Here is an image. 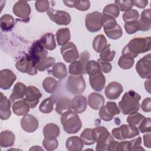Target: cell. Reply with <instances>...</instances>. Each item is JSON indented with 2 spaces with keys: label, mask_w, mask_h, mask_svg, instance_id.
<instances>
[{
  "label": "cell",
  "mask_w": 151,
  "mask_h": 151,
  "mask_svg": "<svg viewBox=\"0 0 151 151\" xmlns=\"http://www.w3.org/2000/svg\"><path fill=\"white\" fill-rule=\"evenodd\" d=\"M151 38L138 37L131 40L122 50V55H127L133 58H136L139 54L149 51L150 47Z\"/></svg>",
  "instance_id": "1"
},
{
  "label": "cell",
  "mask_w": 151,
  "mask_h": 151,
  "mask_svg": "<svg viewBox=\"0 0 151 151\" xmlns=\"http://www.w3.org/2000/svg\"><path fill=\"white\" fill-rule=\"evenodd\" d=\"M140 94L133 90L126 92L118 104L120 111L124 115L138 111L140 109Z\"/></svg>",
  "instance_id": "2"
},
{
  "label": "cell",
  "mask_w": 151,
  "mask_h": 151,
  "mask_svg": "<svg viewBox=\"0 0 151 151\" xmlns=\"http://www.w3.org/2000/svg\"><path fill=\"white\" fill-rule=\"evenodd\" d=\"M96 142V150L97 151L110 150V148L114 142L113 136L104 126H97L93 129Z\"/></svg>",
  "instance_id": "3"
},
{
  "label": "cell",
  "mask_w": 151,
  "mask_h": 151,
  "mask_svg": "<svg viewBox=\"0 0 151 151\" xmlns=\"http://www.w3.org/2000/svg\"><path fill=\"white\" fill-rule=\"evenodd\" d=\"M60 121L64 131L68 134L78 132L82 126V123L78 115L71 110L62 114Z\"/></svg>",
  "instance_id": "4"
},
{
  "label": "cell",
  "mask_w": 151,
  "mask_h": 151,
  "mask_svg": "<svg viewBox=\"0 0 151 151\" xmlns=\"http://www.w3.org/2000/svg\"><path fill=\"white\" fill-rule=\"evenodd\" d=\"M111 134L116 139L123 140L131 139L139 134V130L136 126L132 124H122L119 127L112 129Z\"/></svg>",
  "instance_id": "5"
},
{
  "label": "cell",
  "mask_w": 151,
  "mask_h": 151,
  "mask_svg": "<svg viewBox=\"0 0 151 151\" xmlns=\"http://www.w3.org/2000/svg\"><path fill=\"white\" fill-rule=\"evenodd\" d=\"M68 91L74 94L83 93L86 88V83L83 76L80 75H72L68 77L67 81Z\"/></svg>",
  "instance_id": "6"
},
{
  "label": "cell",
  "mask_w": 151,
  "mask_h": 151,
  "mask_svg": "<svg viewBox=\"0 0 151 151\" xmlns=\"http://www.w3.org/2000/svg\"><path fill=\"white\" fill-rule=\"evenodd\" d=\"M17 69L21 73L34 76L37 73V64L30 58L28 54L22 56L16 63Z\"/></svg>",
  "instance_id": "7"
},
{
  "label": "cell",
  "mask_w": 151,
  "mask_h": 151,
  "mask_svg": "<svg viewBox=\"0 0 151 151\" xmlns=\"http://www.w3.org/2000/svg\"><path fill=\"white\" fill-rule=\"evenodd\" d=\"M103 14L99 11H94L88 14L85 19L86 27L91 32H95L101 29L102 27Z\"/></svg>",
  "instance_id": "8"
},
{
  "label": "cell",
  "mask_w": 151,
  "mask_h": 151,
  "mask_svg": "<svg viewBox=\"0 0 151 151\" xmlns=\"http://www.w3.org/2000/svg\"><path fill=\"white\" fill-rule=\"evenodd\" d=\"M151 55L146 54L140 58L136 65V70L140 77L142 78H150Z\"/></svg>",
  "instance_id": "9"
},
{
  "label": "cell",
  "mask_w": 151,
  "mask_h": 151,
  "mask_svg": "<svg viewBox=\"0 0 151 151\" xmlns=\"http://www.w3.org/2000/svg\"><path fill=\"white\" fill-rule=\"evenodd\" d=\"M120 109L115 102L107 101L106 105L100 109L99 116L101 120L109 122L111 120L115 115L120 114Z\"/></svg>",
  "instance_id": "10"
},
{
  "label": "cell",
  "mask_w": 151,
  "mask_h": 151,
  "mask_svg": "<svg viewBox=\"0 0 151 151\" xmlns=\"http://www.w3.org/2000/svg\"><path fill=\"white\" fill-rule=\"evenodd\" d=\"M50 19L60 25H68L71 20L70 14L64 11L55 10L53 8H50L47 12Z\"/></svg>",
  "instance_id": "11"
},
{
  "label": "cell",
  "mask_w": 151,
  "mask_h": 151,
  "mask_svg": "<svg viewBox=\"0 0 151 151\" xmlns=\"http://www.w3.org/2000/svg\"><path fill=\"white\" fill-rule=\"evenodd\" d=\"M48 51L42 45L40 40L35 41L31 48L28 54L30 58L37 64L42 60L47 57Z\"/></svg>",
  "instance_id": "12"
},
{
  "label": "cell",
  "mask_w": 151,
  "mask_h": 151,
  "mask_svg": "<svg viewBox=\"0 0 151 151\" xmlns=\"http://www.w3.org/2000/svg\"><path fill=\"white\" fill-rule=\"evenodd\" d=\"M60 52L65 61L71 63L79 58V53L77 47L72 42H68L63 45L60 48Z\"/></svg>",
  "instance_id": "13"
},
{
  "label": "cell",
  "mask_w": 151,
  "mask_h": 151,
  "mask_svg": "<svg viewBox=\"0 0 151 151\" xmlns=\"http://www.w3.org/2000/svg\"><path fill=\"white\" fill-rule=\"evenodd\" d=\"M14 14L23 20L29 21L31 14V8L29 4L25 1H18L13 6Z\"/></svg>",
  "instance_id": "14"
},
{
  "label": "cell",
  "mask_w": 151,
  "mask_h": 151,
  "mask_svg": "<svg viewBox=\"0 0 151 151\" xmlns=\"http://www.w3.org/2000/svg\"><path fill=\"white\" fill-rule=\"evenodd\" d=\"M42 94L40 90L35 86H29L27 88V92L24 100L28 104L30 108H35L39 103Z\"/></svg>",
  "instance_id": "15"
},
{
  "label": "cell",
  "mask_w": 151,
  "mask_h": 151,
  "mask_svg": "<svg viewBox=\"0 0 151 151\" xmlns=\"http://www.w3.org/2000/svg\"><path fill=\"white\" fill-rule=\"evenodd\" d=\"M89 83L93 90L101 91L106 84L105 76L101 71H94L89 75Z\"/></svg>",
  "instance_id": "16"
},
{
  "label": "cell",
  "mask_w": 151,
  "mask_h": 151,
  "mask_svg": "<svg viewBox=\"0 0 151 151\" xmlns=\"http://www.w3.org/2000/svg\"><path fill=\"white\" fill-rule=\"evenodd\" d=\"M17 79V76L9 69H3L0 72V87L6 90L11 88Z\"/></svg>",
  "instance_id": "17"
},
{
  "label": "cell",
  "mask_w": 151,
  "mask_h": 151,
  "mask_svg": "<svg viewBox=\"0 0 151 151\" xmlns=\"http://www.w3.org/2000/svg\"><path fill=\"white\" fill-rule=\"evenodd\" d=\"M38 121L36 117L32 114H26L21 120V126L22 129L28 132L32 133L38 127Z\"/></svg>",
  "instance_id": "18"
},
{
  "label": "cell",
  "mask_w": 151,
  "mask_h": 151,
  "mask_svg": "<svg viewBox=\"0 0 151 151\" xmlns=\"http://www.w3.org/2000/svg\"><path fill=\"white\" fill-rule=\"evenodd\" d=\"M123 91L122 84L116 81L110 83L105 88L104 93L110 100H116L119 97Z\"/></svg>",
  "instance_id": "19"
},
{
  "label": "cell",
  "mask_w": 151,
  "mask_h": 151,
  "mask_svg": "<svg viewBox=\"0 0 151 151\" xmlns=\"http://www.w3.org/2000/svg\"><path fill=\"white\" fill-rule=\"evenodd\" d=\"M11 115V101L2 93H0V117L1 120L8 119Z\"/></svg>",
  "instance_id": "20"
},
{
  "label": "cell",
  "mask_w": 151,
  "mask_h": 151,
  "mask_svg": "<svg viewBox=\"0 0 151 151\" xmlns=\"http://www.w3.org/2000/svg\"><path fill=\"white\" fill-rule=\"evenodd\" d=\"M87 104L86 98L83 95L76 96L71 101V109L76 113H83L86 110Z\"/></svg>",
  "instance_id": "21"
},
{
  "label": "cell",
  "mask_w": 151,
  "mask_h": 151,
  "mask_svg": "<svg viewBox=\"0 0 151 151\" xmlns=\"http://www.w3.org/2000/svg\"><path fill=\"white\" fill-rule=\"evenodd\" d=\"M104 97L97 93H91L88 96V104L89 106L96 110H100L104 104Z\"/></svg>",
  "instance_id": "22"
},
{
  "label": "cell",
  "mask_w": 151,
  "mask_h": 151,
  "mask_svg": "<svg viewBox=\"0 0 151 151\" xmlns=\"http://www.w3.org/2000/svg\"><path fill=\"white\" fill-rule=\"evenodd\" d=\"M27 87L24 84L21 82L17 83L14 85L12 92L9 97L11 102L14 103L15 100L22 99L25 97L27 92Z\"/></svg>",
  "instance_id": "23"
},
{
  "label": "cell",
  "mask_w": 151,
  "mask_h": 151,
  "mask_svg": "<svg viewBox=\"0 0 151 151\" xmlns=\"http://www.w3.org/2000/svg\"><path fill=\"white\" fill-rule=\"evenodd\" d=\"M84 143L81 138L77 136L68 137L65 142V146L70 151H80L83 149Z\"/></svg>",
  "instance_id": "24"
},
{
  "label": "cell",
  "mask_w": 151,
  "mask_h": 151,
  "mask_svg": "<svg viewBox=\"0 0 151 151\" xmlns=\"http://www.w3.org/2000/svg\"><path fill=\"white\" fill-rule=\"evenodd\" d=\"M151 11L150 9H144L141 14L140 19L139 21L140 24V31H147L151 28Z\"/></svg>",
  "instance_id": "25"
},
{
  "label": "cell",
  "mask_w": 151,
  "mask_h": 151,
  "mask_svg": "<svg viewBox=\"0 0 151 151\" xmlns=\"http://www.w3.org/2000/svg\"><path fill=\"white\" fill-rule=\"evenodd\" d=\"M55 104V111L60 115L71 110V100L68 98L60 97L57 99Z\"/></svg>",
  "instance_id": "26"
},
{
  "label": "cell",
  "mask_w": 151,
  "mask_h": 151,
  "mask_svg": "<svg viewBox=\"0 0 151 151\" xmlns=\"http://www.w3.org/2000/svg\"><path fill=\"white\" fill-rule=\"evenodd\" d=\"M29 106L24 100H18L15 101L12 105V111L17 116H25L29 111Z\"/></svg>",
  "instance_id": "27"
},
{
  "label": "cell",
  "mask_w": 151,
  "mask_h": 151,
  "mask_svg": "<svg viewBox=\"0 0 151 151\" xmlns=\"http://www.w3.org/2000/svg\"><path fill=\"white\" fill-rule=\"evenodd\" d=\"M15 142V135L10 130L2 131L0 134V145L2 147L12 146Z\"/></svg>",
  "instance_id": "28"
},
{
  "label": "cell",
  "mask_w": 151,
  "mask_h": 151,
  "mask_svg": "<svg viewBox=\"0 0 151 151\" xmlns=\"http://www.w3.org/2000/svg\"><path fill=\"white\" fill-rule=\"evenodd\" d=\"M43 135L45 138L54 139L60 135V128L54 123H48L43 129Z\"/></svg>",
  "instance_id": "29"
},
{
  "label": "cell",
  "mask_w": 151,
  "mask_h": 151,
  "mask_svg": "<svg viewBox=\"0 0 151 151\" xmlns=\"http://www.w3.org/2000/svg\"><path fill=\"white\" fill-rule=\"evenodd\" d=\"M42 45L47 50H53L56 47V42L54 34L51 32L43 35L40 40Z\"/></svg>",
  "instance_id": "30"
},
{
  "label": "cell",
  "mask_w": 151,
  "mask_h": 151,
  "mask_svg": "<svg viewBox=\"0 0 151 151\" xmlns=\"http://www.w3.org/2000/svg\"><path fill=\"white\" fill-rule=\"evenodd\" d=\"M65 6L70 8H76L78 11H86L90 6L89 1H63Z\"/></svg>",
  "instance_id": "31"
},
{
  "label": "cell",
  "mask_w": 151,
  "mask_h": 151,
  "mask_svg": "<svg viewBox=\"0 0 151 151\" xmlns=\"http://www.w3.org/2000/svg\"><path fill=\"white\" fill-rule=\"evenodd\" d=\"M44 90L48 93H54L57 89L59 83L54 78L52 77H46L42 81V83Z\"/></svg>",
  "instance_id": "32"
},
{
  "label": "cell",
  "mask_w": 151,
  "mask_h": 151,
  "mask_svg": "<svg viewBox=\"0 0 151 151\" xmlns=\"http://www.w3.org/2000/svg\"><path fill=\"white\" fill-rule=\"evenodd\" d=\"M56 38L58 45L63 46L68 42L70 40V32L67 28H60L56 32Z\"/></svg>",
  "instance_id": "33"
},
{
  "label": "cell",
  "mask_w": 151,
  "mask_h": 151,
  "mask_svg": "<svg viewBox=\"0 0 151 151\" xmlns=\"http://www.w3.org/2000/svg\"><path fill=\"white\" fill-rule=\"evenodd\" d=\"M52 76L58 79L64 78L67 74V70L65 65L63 63H57L54 64L51 70Z\"/></svg>",
  "instance_id": "34"
},
{
  "label": "cell",
  "mask_w": 151,
  "mask_h": 151,
  "mask_svg": "<svg viewBox=\"0 0 151 151\" xmlns=\"http://www.w3.org/2000/svg\"><path fill=\"white\" fill-rule=\"evenodd\" d=\"M0 25L2 31H11L15 25L14 19L9 14H5L1 17Z\"/></svg>",
  "instance_id": "35"
},
{
  "label": "cell",
  "mask_w": 151,
  "mask_h": 151,
  "mask_svg": "<svg viewBox=\"0 0 151 151\" xmlns=\"http://www.w3.org/2000/svg\"><path fill=\"white\" fill-rule=\"evenodd\" d=\"M80 138L86 145H91L96 143L95 134L93 129L87 128L84 129L80 135Z\"/></svg>",
  "instance_id": "36"
},
{
  "label": "cell",
  "mask_w": 151,
  "mask_h": 151,
  "mask_svg": "<svg viewBox=\"0 0 151 151\" xmlns=\"http://www.w3.org/2000/svg\"><path fill=\"white\" fill-rule=\"evenodd\" d=\"M93 48L97 52H100L107 45V40L103 34L98 35L93 40Z\"/></svg>",
  "instance_id": "37"
},
{
  "label": "cell",
  "mask_w": 151,
  "mask_h": 151,
  "mask_svg": "<svg viewBox=\"0 0 151 151\" xmlns=\"http://www.w3.org/2000/svg\"><path fill=\"white\" fill-rule=\"evenodd\" d=\"M69 73L71 75H80L86 74V69L80 60H76L71 63L68 67Z\"/></svg>",
  "instance_id": "38"
},
{
  "label": "cell",
  "mask_w": 151,
  "mask_h": 151,
  "mask_svg": "<svg viewBox=\"0 0 151 151\" xmlns=\"http://www.w3.org/2000/svg\"><path fill=\"white\" fill-rule=\"evenodd\" d=\"M54 99L52 96L45 99L39 106L40 111L42 113L48 114L51 113L54 109Z\"/></svg>",
  "instance_id": "39"
},
{
  "label": "cell",
  "mask_w": 151,
  "mask_h": 151,
  "mask_svg": "<svg viewBox=\"0 0 151 151\" xmlns=\"http://www.w3.org/2000/svg\"><path fill=\"white\" fill-rule=\"evenodd\" d=\"M134 63L133 57L127 55H122L118 61V65L122 69L128 70L131 68Z\"/></svg>",
  "instance_id": "40"
},
{
  "label": "cell",
  "mask_w": 151,
  "mask_h": 151,
  "mask_svg": "<svg viewBox=\"0 0 151 151\" xmlns=\"http://www.w3.org/2000/svg\"><path fill=\"white\" fill-rule=\"evenodd\" d=\"M116 55V51L110 50V44L107 45L100 52V59L107 62L111 61Z\"/></svg>",
  "instance_id": "41"
},
{
  "label": "cell",
  "mask_w": 151,
  "mask_h": 151,
  "mask_svg": "<svg viewBox=\"0 0 151 151\" xmlns=\"http://www.w3.org/2000/svg\"><path fill=\"white\" fill-rule=\"evenodd\" d=\"M117 25L115 18L107 15H102V27L104 30H109L114 28Z\"/></svg>",
  "instance_id": "42"
},
{
  "label": "cell",
  "mask_w": 151,
  "mask_h": 151,
  "mask_svg": "<svg viewBox=\"0 0 151 151\" xmlns=\"http://www.w3.org/2000/svg\"><path fill=\"white\" fill-rule=\"evenodd\" d=\"M55 64V58L53 57H48L41 60L37 65V70L40 71H44L46 69L54 65Z\"/></svg>",
  "instance_id": "43"
},
{
  "label": "cell",
  "mask_w": 151,
  "mask_h": 151,
  "mask_svg": "<svg viewBox=\"0 0 151 151\" xmlns=\"http://www.w3.org/2000/svg\"><path fill=\"white\" fill-rule=\"evenodd\" d=\"M120 14V10L114 4L107 5L103 10V14L107 15L114 18H117Z\"/></svg>",
  "instance_id": "44"
},
{
  "label": "cell",
  "mask_w": 151,
  "mask_h": 151,
  "mask_svg": "<svg viewBox=\"0 0 151 151\" xmlns=\"http://www.w3.org/2000/svg\"><path fill=\"white\" fill-rule=\"evenodd\" d=\"M106 35L111 40H117L120 38L123 35V31L121 27L117 24L114 28L104 31Z\"/></svg>",
  "instance_id": "45"
},
{
  "label": "cell",
  "mask_w": 151,
  "mask_h": 151,
  "mask_svg": "<svg viewBox=\"0 0 151 151\" xmlns=\"http://www.w3.org/2000/svg\"><path fill=\"white\" fill-rule=\"evenodd\" d=\"M145 118V117L141 114L140 113H138L137 111L132 113L129 115L127 117L126 121L127 122L132 125L136 126L137 124H139Z\"/></svg>",
  "instance_id": "46"
},
{
  "label": "cell",
  "mask_w": 151,
  "mask_h": 151,
  "mask_svg": "<svg viewBox=\"0 0 151 151\" xmlns=\"http://www.w3.org/2000/svg\"><path fill=\"white\" fill-rule=\"evenodd\" d=\"M139 18V12L134 9H131L126 11L123 15V21L126 22L137 21V19Z\"/></svg>",
  "instance_id": "47"
},
{
  "label": "cell",
  "mask_w": 151,
  "mask_h": 151,
  "mask_svg": "<svg viewBox=\"0 0 151 151\" xmlns=\"http://www.w3.org/2000/svg\"><path fill=\"white\" fill-rule=\"evenodd\" d=\"M124 29L126 32L130 35L140 31V24L139 21H134L126 22L124 24Z\"/></svg>",
  "instance_id": "48"
},
{
  "label": "cell",
  "mask_w": 151,
  "mask_h": 151,
  "mask_svg": "<svg viewBox=\"0 0 151 151\" xmlns=\"http://www.w3.org/2000/svg\"><path fill=\"white\" fill-rule=\"evenodd\" d=\"M114 4L118 7L119 10L122 11H127L130 10L133 6V2L132 0L120 1L116 0L114 1Z\"/></svg>",
  "instance_id": "49"
},
{
  "label": "cell",
  "mask_w": 151,
  "mask_h": 151,
  "mask_svg": "<svg viewBox=\"0 0 151 151\" xmlns=\"http://www.w3.org/2000/svg\"><path fill=\"white\" fill-rule=\"evenodd\" d=\"M42 146L47 150H54L58 147V142L57 139H49L44 138L42 141Z\"/></svg>",
  "instance_id": "50"
},
{
  "label": "cell",
  "mask_w": 151,
  "mask_h": 151,
  "mask_svg": "<svg viewBox=\"0 0 151 151\" xmlns=\"http://www.w3.org/2000/svg\"><path fill=\"white\" fill-rule=\"evenodd\" d=\"M139 130L142 133H148L151 131V119L150 117L145 118L139 125Z\"/></svg>",
  "instance_id": "51"
},
{
  "label": "cell",
  "mask_w": 151,
  "mask_h": 151,
  "mask_svg": "<svg viewBox=\"0 0 151 151\" xmlns=\"http://www.w3.org/2000/svg\"><path fill=\"white\" fill-rule=\"evenodd\" d=\"M142 138L138 137L136 139L129 141V151H136V150H145V149L141 147Z\"/></svg>",
  "instance_id": "52"
},
{
  "label": "cell",
  "mask_w": 151,
  "mask_h": 151,
  "mask_svg": "<svg viewBox=\"0 0 151 151\" xmlns=\"http://www.w3.org/2000/svg\"><path fill=\"white\" fill-rule=\"evenodd\" d=\"M35 7L38 12H47L50 9L49 2L48 1H37L35 3Z\"/></svg>",
  "instance_id": "53"
},
{
  "label": "cell",
  "mask_w": 151,
  "mask_h": 151,
  "mask_svg": "<svg viewBox=\"0 0 151 151\" xmlns=\"http://www.w3.org/2000/svg\"><path fill=\"white\" fill-rule=\"evenodd\" d=\"M96 71H100V67L97 62L94 60L88 61L86 67V74H88V75H90L91 73Z\"/></svg>",
  "instance_id": "54"
},
{
  "label": "cell",
  "mask_w": 151,
  "mask_h": 151,
  "mask_svg": "<svg viewBox=\"0 0 151 151\" xmlns=\"http://www.w3.org/2000/svg\"><path fill=\"white\" fill-rule=\"evenodd\" d=\"M97 62L99 65L100 70L102 73H108L111 71L112 69V66L109 62L103 61L100 59H98Z\"/></svg>",
  "instance_id": "55"
},
{
  "label": "cell",
  "mask_w": 151,
  "mask_h": 151,
  "mask_svg": "<svg viewBox=\"0 0 151 151\" xmlns=\"http://www.w3.org/2000/svg\"><path fill=\"white\" fill-rule=\"evenodd\" d=\"M141 109L145 112H150L151 111V99L150 97L145 98L141 104Z\"/></svg>",
  "instance_id": "56"
},
{
  "label": "cell",
  "mask_w": 151,
  "mask_h": 151,
  "mask_svg": "<svg viewBox=\"0 0 151 151\" xmlns=\"http://www.w3.org/2000/svg\"><path fill=\"white\" fill-rule=\"evenodd\" d=\"M115 150L116 151H129V141H123L121 142H117Z\"/></svg>",
  "instance_id": "57"
},
{
  "label": "cell",
  "mask_w": 151,
  "mask_h": 151,
  "mask_svg": "<svg viewBox=\"0 0 151 151\" xmlns=\"http://www.w3.org/2000/svg\"><path fill=\"white\" fill-rule=\"evenodd\" d=\"M133 2L134 6L142 9L145 8L148 4L147 0L146 1V0H136V1H133Z\"/></svg>",
  "instance_id": "58"
},
{
  "label": "cell",
  "mask_w": 151,
  "mask_h": 151,
  "mask_svg": "<svg viewBox=\"0 0 151 151\" xmlns=\"http://www.w3.org/2000/svg\"><path fill=\"white\" fill-rule=\"evenodd\" d=\"M143 142H144V145L148 147H150V132H148L147 134L143 135Z\"/></svg>",
  "instance_id": "59"
},
{
  "label": "cell",
  "mask_w": 151,
  "mask_h": 151,
  "mask_svg": "<svg viewBox=\"0 0 151 151\" xmlns=\"http://www.w3.org/2000/svg\"><path fill=\"white\" fill-rule=\"evenodd\" d=\"M150 78H148L145 83V87L146 90H147L149 93H150Z\"/></svg>",
  "instance_id": "60"
}]
</instances>
